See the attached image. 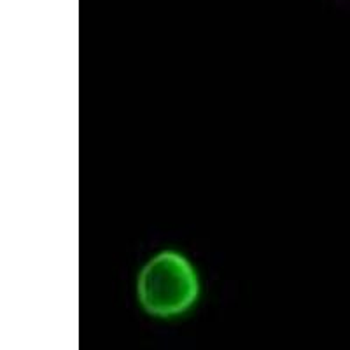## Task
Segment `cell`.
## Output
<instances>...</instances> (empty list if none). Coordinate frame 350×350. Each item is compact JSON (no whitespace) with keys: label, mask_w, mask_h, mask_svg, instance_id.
Wrapping results in <instances>:
<instances>
[{"label":"cell","mask_w":350,"mask_h":350,"mask_svg":"<svg viewBox=\"0 0 350 350\" xmlns=\"http://www.w3.org/2000/svg\"><path fill=\"white\" fill-rule=\"evenodd\" d=\"M135 295L139 306L149 317L177 319L198 303L202 295L198 270L183 252L159 251L140 268Z\"/></svg>","instance_id":"cell-1"}]
</instances>
